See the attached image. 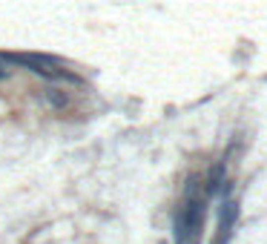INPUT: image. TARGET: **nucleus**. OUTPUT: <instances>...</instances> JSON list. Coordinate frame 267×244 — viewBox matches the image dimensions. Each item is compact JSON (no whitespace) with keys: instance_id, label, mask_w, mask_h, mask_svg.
<instances>
[{"instance_id":"obj_1","label":"nucleus","mask_w":267,"mask_h":244,"mask_svg":"<svg viewBox=\"0 0 267 244\" xmlns=\"http://www.w3.org/2000/svg\"><path fill=\"white\" fill-rule=\"evenodd\" d=\"M0 78H6V69H3V66H0Z\"/></svg>"}]
</instances>
